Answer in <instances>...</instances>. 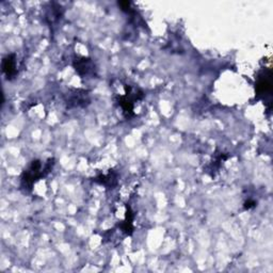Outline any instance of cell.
Wrapping results in <instances>:
<instances>
[{"label":"cell","mask_w":273,"mask_h":273,"mask_svg":"<svg viewBox=\"0 0 273 273\" xmlns=\"http://www.w3.org/2000/svg\"><path fill=\"white\" fill-rule=\"evenodd\" d=\"M125 90H126V94L120 96L117 102H119L123 112L126 114L127 117H130L135 115V101L143 98V92L140 90H134L130 86H125Z\"/></svg>","instance_id":"7a4b0ae2"},{"label":"cell","mask_w":273,"mask_h":273,"mask_svg":"<svg viewBox=\"0 0 273 273\" xmlns=\"http://www.w3.org/2000/svg\"><path fill=\"white\" fill-rule=\"evenodd\" d=\"M272 92V74L269 69H266L258 74L255 84V93L257 99L271 97Z\"/></svg>","instance_id":"3957f363"},{"label":"cell","mask_w":273,"mask_h":273,"mask_svg":"<svg viewBox=\"0 0 273 273\" xmlns=\"http://www.w3.org/2000/svg\"><path fill=\"white\" fill-rule=\"evenodd\" d=\"M73 66L81 77L93 78L96 75V68H95V64L90 58L78 57L74 60Z\"/></svg>","instance_id":"277c9868"},{"label":"cell","mask_w":273,"mask_h":273,"mask_svg":"<svg viewBox=\"0 0 273 273\" xmlns=\"http://www.w3.org/2000/svg\"><path fill=\"white\" fill-rule=\"evenodd\" d=\"M121 230L127 236H130L134 232V212H132L129 206H127L126 217H125V220L121 224Z\"/></svg>","instance_id":"52a82bcc"},{"label":"cell","mask_w":273,"mask_h":273,"mask_svg":"<svg viewBox=\"0 0 273 273\" xmlns=\"http://www.w3.org/2000/svg\"><path fill=\"white\" fill-rule=\"evenodd\" d=\"M255 205H256V202H255V201L249 200L248 202L245 203V209H246V210H249V209H251V208L255 207Z\"/></svg>","instance_id":"9c48e42d"},{"label":"cell","mask_w":273,"mask_h":273,"mask_svg":"<svg viewBox=\"0 0 273 273\" xmlns=\"http://www.w3.org/2000/svg\"><path fill=\"white\" fill-rule=\"evenodd\" d=\"M89 95L87 91L75 90L74 93L69 95L68 105L70 107H85L89 104Z\"/></svg>","instance_id":"5b68a950"},{"label":"cell","mask_w":273,"mask_h":273,"mask_svg":"<svg viewBox=\"0 0 273 273\" xmlns=\"http://www.w3.org/2000/svg\"><path fill=\"white\" fill-rule=\"evenodd\" d=\"M54 165V159H48V161L44 165L41 160H32L30 165L21 174V189H24L26 192H30L34 183L41 180L42 177H45L53 170Z\"/></svg>","instance_id":"6da1fadb"},{"label":"cell","mask_w":273,"mask_h":273,"mask_svg":"<svg viewBox=\"0 0 273 273\" xmlns=\"http://www.w3.org/2000/svg\"><path fill=\"white\" fill-rule=\"evenodd\" d=\"M2 72L8 79H12L16 75V58L15 55H8L2 60Z\"/></svg>","instance_id":"8992f818"},{"label":"cell","mask_w":273,"mask_h":273,"mask_svg":"<svg viewBox=\"0 0 273 273\" xmlns=\"http://www.w3.org/2000/svg\"><path fill=\"white\" fill-rule=\"evenodd\" d=\"M117 176L114 173L109 172V174L107 175H100L98 177H96L94 181L98 182L99 185H104L105 187H113L116 185L117 182Z\"/></svg>","instance_id":"ba28073f"}]
</instances>
